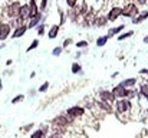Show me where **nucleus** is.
Here are the masks:
<instances>
[{
    "instance_id": "1",
    "label": "nucleus",
    "mask_w": 148,
    "mask_h": 138,
    "mask_svg": "<svg viewBox=\"0 0 148 138\" xmlns=\"http://www.w3.org/2000/svg\"><path fill=\"white\" fill-rule=\"evenodd\" d=\"M19 10H20V4H19V1H13V3H10L9 6H7V16L9 17H17L19 16Z\"/></svg>"
},
{
    "instance_id": "2",
    "label": "nucleus",
    "mask_w": 148,
    "mask_h": 138,
    "mask_svg": "<svg viewBox=\"0 0 148 138\" xmlns=\"http://www.w3.org/2000/svg\"><path fill=\"white\" fill-rule=\"evenodd\" d=\"M122 12H121V14H124V16H135L137 13H138V10H137V6L134 4V3H131V4H128V6H125L124 9H121Z\"/></svg>"
},
{
    "instance_id": "3",
    "label": "nucleus",
    "mask_w": 148,
    "mask_h": 138,
    "mask_svg": "<svg viewBox=\"0 0 148 138\" xmlns=\"http://www.w3.org/2000/svg\"><path fill=\"white\" fill-rule=\"evenodd\" d=\"M84 108H81V106H72V108H69L68 109V117H72V118H76V117H82L84 115Z\"/></svg>"
},
{
    "instance_id": "4",
    "label": "nucleus",
    "mask_w": 148,
    "mask_h": 138,
    "mask_svg": "<svg viewBox=\"0 0 148 138\" xmlns=\"http://www.w3.org/2000/svg\"><path fill=\"white\" fill-rule=\"evenodd\" d=\"M20 20H26L30 17V9H29V4H25V6H20V10H19V16H17Z\"/></svg>"
},
{
    "instance_id": "5",
    "label": "nucleus",
    "mask_w": 148,
    "mask_h": 138,
    "mask_svg": "<svg viewBox=\"0 0 148 138\" xmlns=\"http://www.w3.org/2000/svg\"><path fill=\"white\" fill-rule=\"evenodd\" d=\"M9 33H10V26L7 23H0V41L7 39Z\"/></svg>"
},
{
    "instance_id": "6",
    "label": "nucleus",
    "mask_w": 148,
    "mask_h": 138,
    "mask_svg": "<svg viewBox=\"0 0 148 138\" xmlns=\"http://www.w3.org/2000/svg\"><path fill=\"white\" fill-rule=\"evenodd\" d=\"M116 108H118L119 112H125V111H128V109L131 108V104H130V101L119 99V101L116 102Z\"/></svg>"
},
{
    "instance_id": "7",
    "label": "nucleus",
    "mask_w": 148,
    "mask_h": 138,
    "mask_svg": "<svg viewBox=\"0 0 148 138\" xmlns=\"http://www.w3.org/2000/svg\"><path fill=\"white\" fill-rule=\"evenodd\" d=\"M99 98H101V99H103L105 102H114V99H115V95H114L112 92L102 91V92H99Z\"/></svg>"
},
{
    "instance_id": "8",
    "label": "nucleus",
    "mask_w": 148,
    "mask_h": 138,
    "mask_svg": "<svg viewBox=\"0 0 148 138\" xmlns=\"http://www.w3.org/2000/svg\"><path fill=\"white\" fill-rule=\"evenodd\" d=\"M40 19H42V13L38 12L36 14H33L32 17H29V25H27V27H35V26L39 23Z\"/></svg>"
},
{
    "instance_id": "9",
    "label": "nucleus",
    "mask_w": 148,
    "mask_h": 138,
    "mask_svg": "<svg viewBox=\"0 0 148 138\" xmlns=\"http://www.w3.org/2000/svg\"><path fill=\"white\" fill-rule=\"evenodd\" d=\"M112 93H114L115 96H121V98H122V96H127V95L130 93V91H127V89H125V87H122V85L119 84V85L112 91Z\"/></svg>"
},
{
    "instance_id": "10",
    "label": "nucleus",
    "mask_w": 148,
    "mask_h": 138,
    "mask_svg": "<svg viewBox=\"0 0 148 138\" xmlns=\"http://www.w3.org/2000/svg\"><path fill=\"white\" fill-rule=\"evenodd\" d=\"M53 124L58 125V127H65V125L69 124V121H68V118L65 115H60V117H58V118L53 119Z\"/></svg>"
},
{
    "instance_id": "11",
    "label": "nucleus",
    "mask_w": 148,
    "mask_h": 138,
    "mask_svg": "<svg viewBox=\"0 0 148 138\" xmlns=\"http://www.w3.org/2000/svg\"><path fill=\"white\" fill-rule=\"evenodd\" d=\"M121 12H122V10H121L119 7H114V9H112V10L108 13V19H109L111 22H114V20H115V19H116V17L121 14Z\"/></svg>"
},
{
    "instance_id": "12",
    "label": "nucleus",
    "mask_w": 148,
    "mask_h": 138,
    "mask_svg": "<svg viewBox=\"0 0 148 138\" xmlns=\"http://www.w3.org/2000/svg\"><path fill=\"white\" fill-rule=\"evenodd\" d=\"M26 30H27V26H25V25L19 26V27L14 30V33H13V38H20V36H23Z\"/></svg>"
},
{
    "instance_id": "13",
    "label": "nucleus",
    "mask_w": 148,
    "mask_h": 138,
    "mask_svg": "<svg viewBox=\"0 0 148 138\" xmlns=\"http://www.w3.org/2000/svg\"><path fill=\"white\" fill-rule=\"evenodd\" d=\"M29 9H30V17L39 12V10H38V6H36V3H35V0H30V3H29Z\"/></svg>"
},
{
    "instance_id": "14",
    "label": "nucleus",
    "mask_w": 148,
    "mask_h": 138,
    "mask_svg": "<svg viewBox=\"0 0 148 138\" xmlns=\"http://www.w3.org/2000/svg\"><path fill=\"white\" fill-rule=\"evenodd\" d=\"M58 32H59V26H53V27L49 30V35H48V36H49L50 39H53V38L58 36Z\"/></svg>"
},
{
    "instance_id": "15",
    "label": "nucleus",
    "mask_w": 148,
    "mask_h": 138,
    "mask_svg": "<svg viewBox=\"0 0 148 138\" xmlns=\"http://www.w3.org/2000/svg\"><path fill=\"white\" fill-rule=\"evenodd\" d=\"M30 138H45V133H43L42 130H38V131H35V133L30 135Z\"/></svg>"
},
{
    "instance_id": "16",
    "label": "nucleus",
    "mask_w": 148,
    "mask_h": 138,
    "mask_svg": "<svg viewBox=\"0 0 148 138\" xmlns=\"http://www.w3.org/2000/svg\"><path fill=\"white\" fill-rule=\"evenodd\" d=\"M121 85H122V87H132V85H135V79H134V78H131V79H127V81L121 82Z\"/></svg>"
},
{
    "instance_id": "17",
    "label": "nucleus",
    "mask_w": 148,
    "mask_h": 138,
    "mask_svg": "<svg viewBox=\"0 0 148 138\" xmlns=\"http://www.w3.org/2000/svg\"><path fill=\"white\" fill-rule=\"evenodd\" d=\"M122 29H124V25H122V26H118V27H115V29H112V30H109V35H108V36H112V35H115V33H119Z\"/></svg>"
},
{
    "instance_id": "18",
    "label": "nucleus",
    "mask_w": 148,
    "mask_h": 138,
    "mask_svg": "<svg viewBox=\"0 0 148 138\" xmlns=\"http://www.w3.org/2000/svg\"><path fill=\"white\" fill-rule=\"evenodd\" d=\"M147 17H148V12H145V13H143L140 17H137V19L134 20V23H140V22H143V20H144V19H147Z\"/></svg>"
},
{
    "instance_id": "19",
    "label": "nucleus",
    "mask_w": 148,
    "mask_h": 138,
    "mask_svg": "<svg viewBox=\"0 0 148 138\" xmlns=\"http://www.w3.org/2000/svg\"><path fill=\"white\" fill-rule=\"evenodd\" d=\"M108 38L109 36H103V38H101V39H98V42H97V45L98 46H103L105 43H106V41H108Z\"/></svg>"
},
{
    "instance_id": "20",
    "label": "nucleus",
    "mask_w": 148,
    "mask_h": 138,
    "mask_svg": "<svg viewBox=\"0 0 148 138\" xmlns=\"http://www.w3.org/2000/svg\"><path fill=\"white\" fill-rule=\"evenodd\" d=\"M72 72H73V73H76V72H81V66H79L78 63H73V65H72Z\"/></svg>"
},
{
    "instance_id": "21",
    "label": "nucleus",
    "mask_w": 148,
    "mask_h": 138,
    "mask_svg": "<svg viewBox=\"0 0 148 138\" xmlns=\"http://www.w3.org/2000/svg\"><path fill=\"white\" fill-rule=\"evenodd\" d=\"M48 88H49V82H45V84L39 88V92H46L48 91Z\"/></svg>"
},
{
    "instance_id": "22",
    "label": "nucleus",
    "mask_w": 148,
    "mask_h": 138,
    "mask_svg": "<svg viewBox=\"0 0 148 138\" xmlns=\"http://www.w3.org/2000/svg\"><path fill=\"white\" fill-rule=\"evenodd\" d=\"M38 45H39V42H38V41H33V42H32V45L27 47V52H30L32 49H35V47H36Z\"/></svg>"
},
{
    "instance_id": "23",
    "label": "nucleus",
    "mask_w": 148,
    "mask_h": 138,
    "mask_svg": "<svg viewBox=\"0 0 148 138\" xmlns=\"http://www.w3.org/2000/svg\"><path fill=\"white\" fill-rule=\"evenodd\" d=\"M141 93L143 95H148V85H143L141 87Z\"/></svg>"
},
{
    "instance_id": "24",
    "label": "nucleus",
    "mask_w": 148,
    "mask_h": 138,
    "mask_svg": "<svg viewBox=\"0 0 148 138\" xmlns=\"http://www.w3.org/2000/svg\"><path fill=\"white\" fill-rule=\"evenodd\" d=\"M131 35H134V33H132V32H128V33H125V35H121L118 39H119V41H122V39H125V38H130Z\"/></svg>"
},
{
    "instance_id": "25",
    "label": "nucleus",
    "mask_w": 148,
    "mask_h": 138,
    "mask_svg": "<svg viewBox=\"0 0 148 138\" xmlns=\"http://www.w3.org/2000/svg\"><path fill=\"white\" fill-rule=\"evenodd\" d=\"M43 32H45V26L40 25V26L38 27V35H43Z\"/></svg>"
},
{
    "instance_id": "26",
    "label": "nucleus",
    "mask_w": 148,
    "mask_h": 138,
    "mask_svg": "<svg viewBox=\"0 0 148 138\" xmlns=\"http://www.w3.org/2000/svg\"><path fill=\"white\" fill-rule=\"evenodd\" d=\"M60 52H62V47H56V49H53V55H55V56L60 55Z\"/></svg>"
},
{
    "instance_id": "27",
    "label": "nucleus",
    "mask_w": 148,
    "mask_h": 138,
    "mask_svg": "<svg viewBox=\"0 0 148 138\" xmlns=\"http://www.w3.org/2000/svg\"><path fill=\"white\" fill-rule=\"evenodd\" d=\"M66 3H68L69 7H73V6L76 4V0H66Z\"/></svg>"
},
{
    "instance_id": "28",
    "label": "nucleus",
    "mask_w": 148,
    "mask_h": 138,
    "mask_svg": "<svg viewBox=\"0 0 148 138\" xmlns=\"http://www.w3.org/2000/svg\"><path fill=\"white\" fill-rule=\"evenodd\" d=\"M22 99H23V95H19V96H16V98H14V99H13L12 102H13V104H16V102H19V101H22Z\"/></svg>"
},
{
    "instance_id": "29",
    "label": "nucleus",
    "mask_w": 148,
    "mask_h": 138,
    "mask_svg": "<svg viewBox=\"0 0 148 138\" xmlns=\"http://www.w3.org/2000/svg\"><path fill=\"white\" fill-rule=\"evenodd\" d=\"M76 46H78V47H85V46H88V42H78Z\"/></svg>"
},
{
    "instance_id": "30",
    "label": "nucleus",
    "mask_w": 148,
    "mask_h": 138,
    "mask_svg": "<svg viewBox=\"0 0 148 138\" xmlns=\"http://www.w3.org/2000/svg\"><path fill=\"white\" fill-rule=\"evenodd\" d=\"M46 3H48V0H42V3H40V10H45V7H46Z\"/></svg>"
},
{
    "instance_id": "31",
    "label": "nucleus",
    "mask_w": 148,
    "mask_h": 138,
    "mask_svg": "<svg viewBox=\"0 0 148 138\" xmlns=\"http://www.w3.org/2000/svg\"><path fill=\"white\" fill-rule=\"evenodd\" d=\"M98 25L99 26H103V25H105V19H103V17H101L98 20Z\"/></svg>"
},
{
    "instance_id": "32",
    "label": "nucleus",
    "mask_w": 148,
    "mask_h": 138,
    "mask_svg": "<svg viewBox=\"0 0 148 138\" xmlns=\"http://www.w3.org/2000/svg\"><path fill=\"white\" fill-rule=\"evenodd\" d=\"M50 138H62L59 134H53V135H50Z\"/></svg>"
},
{
    "instance_id": "33",
    "label": "nucleus",
    "mask_w": 148,
    "mask_h": 138,
    "mask_svg": "<svg viewBox=\"0 0 148 138\" xmlns=\"http://www.w3.org/2000/svg\"><path fill=\"white\" fill-rule=\"evenodd\" d=\"M141 73H148V69H143V71H141Z\"/></svg>"
},
{
    "instance_id": "34",
    "label": "nucleus",
    "mask_w": 148,
    "mask_h": 138,
    "mask_svg": "<svg viewBox=\"0 0 148 138\" xmlns=\"http://www.w3.org/2000/svg\"><path fill=\"white\" fill-rule=\"evenodd\" d=\"M144 42H148V38H145V39H144Z\"/></svg>"
},
{
    "instance_id": "35",
    "label": "nucleus",
    "mask_w": 148,
    "mask_h": 138,
    "mask_svg": "<svg viewBox=\"0 0 148 138\" xmlns=\"http://www.w3.org/2000/svg\"><path fill=\"white\" fill-rule=\"evenodd\" d=\"M147 98H148V95H147Z\"/></svg>"
}]
</instances>
